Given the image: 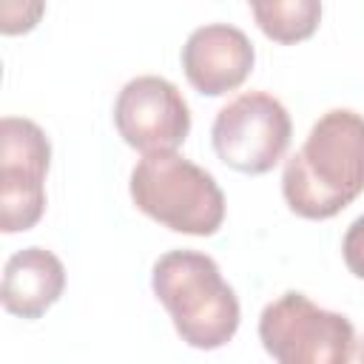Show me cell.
Segmentation results:
<instances>
[{
    "label": "cell",
    "mask_w": 364,
    "mask_h": 364,
    "mask_svg": "<svg viewBox=\"0 0 364 364\" xmlns=\"http://www.w3.org/2000/svg\"><path fill=\"white\" fill-rule=\"evenodd\" d=\"M361 191L364 117L350 108H333L313 122L304 145L284 162V202L304 219H330Z\"/></svg>",
    "instance_id": "cell-1"
},
{
    "label": "cell",
    "mask_w": 364,
    "mask_h": 364,
    "mask_svg": "<svg viewBox=\"0 0 364 364\" xmlns=\"http://www.w3.org/2000/svg\"><path fill=\"white\" fill-rule=\"evenodd\" d=\"M154 296L173 318L179 338L196 350H216L239 330V299L219 264L199 250H168L154 262Z\"/></svg>",
    "instance_id": "cell-2"
},
{
    "label": "cell",
    "mask_w": 364,
    "mask_h": 364,
    "mask_svg": "<svg viewBox=\"0 0 364 364\" xmlns=\"http://www.w3.org/2000/svg\"><path fill=\"white\" fill-rule=\"evenodd\" d=\"M128 188L145 216L176 233L213 236L225 222V193L216 179L176 151L142 156Z\"/></svg>",
    "instance_id": "cell-3"
},
{
    "label": "cell",
    "mask_w": 364,
    "mask_h": 364,
    "mask_svg": "<svg viewBox=\"0 0 364 364\" xmlns=\"http://www.w3.org/2000/svg\"><path fill=\"white\" fill-rule=\"evenodd\" d=\"M259 338L276 364H350L355 330L347 316L287 290L259 316Z\"/></svg>",
    "instance_id": "cell-4"
},
{
    "label": "cell",
    "mask_w": 364,
    "mask_h": 364,
    "mask_svg": "<svg viewBox=\"0 0 364 364\" xmlns=\"http://www.w3.org/2000/svg\"><path fill=\"white\" fill-rule=\"evenodd\" d=\"M293 122L287 108L267 91H245L219 108L210 139L216 156L242 173H267L287 151Z\"/></svg>",
    "instance_id": "cell-5"
},
{
    "label": "cell",
    "mask_w": 364,
    "mask_h": 364,
    "mask_svg": "<svg viewBox=\"0 0 364 364\" xmlns=\"http://www.w3.org/2000/svg\"><path fill=\"white\" fill-rule=\"evenodd\" d=\"M51 145L46 131L26 117L0 122V228L3 233L28 230L46 210V171Z\"/></svg>",
    "instance_id": "cell-6"
},
{
    "label": "cell",
    "mask_w": 364,
    "mask_h": 364,
    "mask_svg": "<svg viewBox=\"0 0 364 364\" xmlns=\"http://www.w3.org/2000/svg\"><path fill=\"white\" fill-rule=\"evenodd\" d=\"M114 125L131 148L142 151V156L171 154L191 131V111L171 80L142 74L128 80L117 94Z\"/></svg>",
    "instance_id": "cell-7"
},
{
    "label": "cell",
    "mask_w": 364,
    "mask_h": 364,
    "mask_svg": "<svg viewBox=\"0 0 364 364\" xmlns=\"http://www.w3.org/2000/svg\"><path fill=\"white\" fill-rule=\"evenodd\" d=\"M253 43L230 23H208L188 34L182 46V68L188 82L208 97L239 88L253 71Z\"/></svg>",
    "instance_id": "cell-8"
},
{
    "label": "cell",
    "mask_w": 364,
    "mask_h": 364,
    "mask_svg": "<svg viewBox=\"0 0 364 364\" xmlns=\"http://www.w3.org/2000/svg\"><path fill=\"white\" fill-rule=\"evenodd\" d=\"M65 287L63 262L46 247H23L3 267L0 301L20 318H40Z\"/></svg>",
    "instance_id": "cell-9"
},
{
    "label": "cell",
    "mask_w": 364,
    "mask_h": 364,
    "mask_svg": "<svg viewBox=\"0 0 364 364\" xmlns=\"http://www.w3.org/2000/svg\"><path fill=\"white\" fill-rule=\"evenodd\" d=\"M250 11L259 28L276 43L307 40L321 20L318 0H264V3H250Z\"/></svg>",
    "instance_id": "cell-10"
},
{
    "label": "cell",
    "mask_w": 364,
    "mask_h": 364,
    "mask_svg": "<svg viewBox=\"0 0 364 364\" xmlns=\"http://www.w3.org/2000/svg\"><path fill=\"white\" fill-rule=\"evenodd\" d=\"M341 253H344V264L350 267V273L364 279V213L347 228L344 242H341Z\"/></svg>",
    "instance_id": "cell-11"
},
{
    "label": "cell",
    "mask_w": 364,
    "mask_h": 364,
    "mask_svg": "<svg viewBox=\"0 0 364 364\" xmlns=\"http://www.w3.org/2000/svg\"><path fill=\"white\" fill-rule=\"evenodd\" d=\"M358 364H364V338H361V344H358Z\"/></svg>",
    "instance_id": "cell-12"
}]
</instances>
